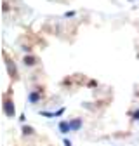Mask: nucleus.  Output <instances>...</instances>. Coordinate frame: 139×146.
<instances>
[{
	"label": "nucleus",
	"instance_id": "1",
	"mask_svg": "<svg viewBox=\"0 0 139 146\" xmlns=\"http://www.w3.org/2000/svg\"><path fill=\"white\" fill-rule=\"evenodd\" d=\"M4 111H5V115H7L9 118H12V117H14V104H12L9 99H5V101H4Z\"/></svg>",
	"mask_w": 139,
	"mask_h": 146
},
{
	"label": "nucleus",
	"instance_id": "2",
	"mask_svg": "<svg viewBox=\"0 0 139 146\" xmlns=\"http://www.w3.org/2000/svg\"><path fill=\"white\" fill-rule=\"evenodd\" d=\"M5 66H7V71H9V75L12 77V78H16V75H17V73H16V68H14V63L9 59V58H5Z\"/></svg>",
	"mask_w": 139,
	"mask_h": 146
},
{
	"label": "nucleus",
	"instance_id": "3",
	"mask_svg": "<svg viewBox=\"0 0 139 146\" xmlns=\"http://www.w3.org/2000/svg\"><path fill=\"white\" fill-rule=\"evenodd\" d=\"M70 127H71V131H80L82 129V120L80 118H73L70 122Z\"/></svg>",
	"mask_w": 139,
	"mask_h": 146
},
{
	"label": "nucleus",
	"instance_id": "4",
	"mask_svg": "<svg viewBox=\"0 0 139 146\" xmlns=\"http://www.w3.org/2000/svg\"><path fill=\"white\" fill-rule=\"evenodd\" d=\"M59 131L63 134H68L70 131H71V127H70V122H59Z\"/></svg>",
	"mask_w": 139,
	"mask_h": 146
},
{
	"label": "nucleus",
	"instance_id": "5",
	"mask_svg": "<svg viewBox=\"0 0 139 146\" xmlns=\"http://www.w3.org/2000/svg\"><path fill=\"white\" fill-rule=\"evenodd\" d=\"M28 99H30V103H37V101L40 99V92H37V90H31V92L28 94Z\"/></svg>",
	"mask_w": 139,
	"mask_h": 146
},
{
	"label": "nucleus",
	"instance_id": "6",
	"mask_svg": "<svg viewBox=\"0 0 139 146\" xmlns=\"http://www.w3.org/2000/svg\"><path fill=\"white\" fill-rule=\"evenodd\" d=\"M24 64H28V66L35 64V58H33V56H26V58H24Z\"/></svg>",
	"mask_w": 139,
	"mask_h": 146
},
{
	"label": "nucleus",
	"instance_id": "7",
	"mask_svg": "<svg viewBox=\"0 0 139 146\" xmlns=\"http://www.w3.org/2000/svg\"><path fill=\"white\" fill-rule=\"evenodd\" d=\"M23 134L24 136H30V134H33V129H31V127H28V125H23Z\"/></svg>",
	"mask_w": 139,
	"mask_h": 146
},
{
	"label": "nucleus",
	"instance_id": "8",
	"mask_svg": "<svg viewBox=\"0 0 139 146\" xmlns=\"http://www.w3.org/2000/svg\"><path fill=\"white\" fill-rule=\"evenodd\" d=\"M132 118H134V120H139V110H137V111H134V113H132Z\"/></svg>",
	"mask_w": 139,
	"mask_h": 146
},
{
	"label": "nucleus",
	"instance_id": "9",
	"mask_svg": "<svg viewBox=\"0 0 139 146\" xmlns=\"http://www.w3.org/2000/svg\"><path fill=\"white\" fill-rule=\"evenodd\" d=\"M64 16H66V17H71V16H75V12H73V11H68Z\"/></svg>",
	"mask_w": 139,
	"mask_h": 146
},
{
	"label": "nucleus",
	"instance_id": "10",
	"mask_svg": "<svg viewBox=\"0 0 139 146\" xmlns=\"http://www.w3.org/2000/svg\"><path fill=\"white\" fill-rule=\"evenodd\" d=\"M63 113H64V108H61L59 111H56V117H59V115H63Z\"/></svg>",
	"mask_w": 139,
	"mask_h": 146
},
{
	"label": "nucleus",
	"instance_id": "11",
	"mask_svg": "<svg viewBox=\"0 0 139 146\" xmlns=\"http://www.w3.org/2000/svg\"><path fill=\"white\" fill-rule=\"evenodd\" d=\"M64 146H71V143H70L68 139H64Z\"/></svg>",
	"mask_w": 139,
	"mask_h": 146
},
{
	"label": "nucleus",
	"instance_id": "12",
	"mask_svg": "<svg viewBox=\"0 0 139 146\" xmlns=\"http://www.w3.org/2000/svg\"><path fill=\"white\" fill-rule=\"evenodd\" d=\"M130 2H132V0H130Z\"/></svg>",
	"mask_w": 139,
	"mask_h": 146
}]
</instances>
